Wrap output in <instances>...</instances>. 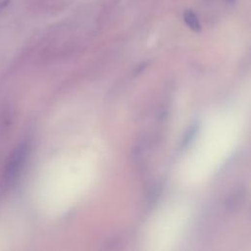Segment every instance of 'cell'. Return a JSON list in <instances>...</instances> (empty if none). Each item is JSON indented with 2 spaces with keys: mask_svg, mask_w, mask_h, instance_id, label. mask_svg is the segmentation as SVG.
I'll return each instance as SVG.
<instances>
[{
  "mask_svg": "<svg viewBox=\"0 0 251 251\" xmlns=\"http://www.w3.org/2000/svg\"><path fill=\"white\" fill-rule=\"evenodd\" d=\"M27 153V147L26 145H21L12 155L6 169L5 178L7 181L13 180L16 176L18 175L19 171L21 170V167L23 166L25 159L26 157Z\"/></svg>",
  "mask_w": 251,
  "mask_h": 251,
  "instance_id": "obj_1",
  "label": "cell"
},
{
  "mask_svg": "<svg viewBox=\"0 0 251 251\" xmlns=\"http://www.w3.org/2000/svg\"><path fill=\"white\" fill-rule=\"evenodd\" d=\"M183 20L187 26L192 29L193 31H200L201 30V25L199 23V20L197 16L192 12L191 10H186L183 14Z\"/></svg>",
  "mask_w": 251,
  "mask_h": 251,
  "instance_id": "obj_2",
  "label": "cell"
}]
</instances>
